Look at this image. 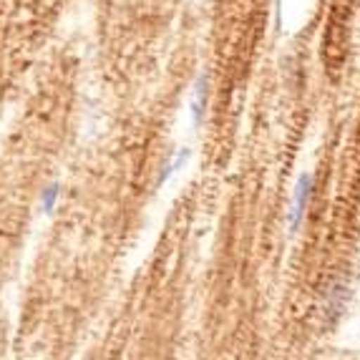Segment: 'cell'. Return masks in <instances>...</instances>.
<instances>
[{
	"instance_id": "cell-3",
	"label": "cell",
	"mask_w": 360,
	"mask_h": 360,
	"mask_svg": "<svg viewBox=\"0 0 360 360\" xmlns=\"http://www.w3.org/2000/svg\"><path fill=\"white\" fill-rule=\"evenodd\" d=\"M207 103H210V78L205 73H199L192 89V121L194 127H202L207 114Z\"/></svg>"
},
{
	"instance_id": "cell-1",
	"label": "cell",
	"mask_w": 360,
	"mask_h": 360,
	"mask_svg": "<svg viewBox=\"0 0 360 360\" xmlns=\"http://www.w3.org/2000/svg\"><path fill=\"white\" fill-rule=\"evenodd\" d=\"M312 186H315V179L312 174H300L297 179V186H295V197H292V210H290V229L297 232L307 214V207H310L312 199Z\"/></svg>"
},
{
	"instance_id": "cell-2",
	"label": "cell",
	"mask_w": 360,
	"mask_h": 360,
	"mask_svg": "<svg viewBox=\"0 0 360 360\" xmlns=\"http://www.w3.org/2000/svg\"><path fill=\"white\" fill-rule=\"evenodd\" d=\"M345 300H348V283H335L328 292H325V323L335 325L338 318L342 315V307H345Z\"/></svg>"
},
{
	"instance_id": "cell-4",
	"label": "cell",
	"mask_w": 360,
	"mask_h": 360,
	"mask_svg": "<svg viewBox=\"0 0 360 360\" xmlns=\"http://www.w3.org/2000/svg\"><path fill=\"white\" fill-rule=\"evenodd\" d=\"M189 156H192V151L189 149H179L174 156H172V162H167L162 167V172H159V176H156V186L167 184L169 179H172V174H176L181 167H184L186 162H189Z\"/></svg>"
},
{
	"instance_id": "cell-5",
	"label": "cell",
	"mask_w": 360,
	"mask_h": 360,
	"mask_svg": "<svg viewBox=\"0 0 360 360\" xmlns=\"http://www.w3.org/2000/svg\"><path fill=\"white\" fill-rule=\"evenodd\" d=\"M58 184H49L46 186V189H43V194H41V207H43V212H46V214H51V212H53V207H56V202H58Z\"/></svg>"
}]
</instances>
